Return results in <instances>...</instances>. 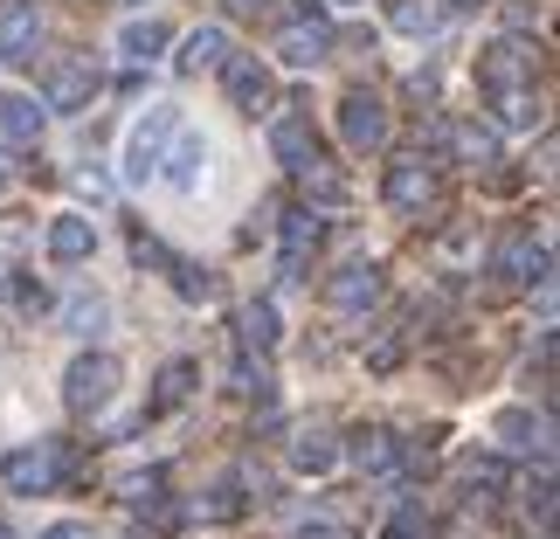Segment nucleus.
I'll return each instance as SVG.
<instances>
[{"label":"nucleus","instance_id":"nucleus-17","mask_svg":"<svg viewBox=\"0 0 560 539\" xmlns=\"http://www.w3.org/2000/svg\"><path fill=\"white\" fill-rule=\"evenodd\" d=\"M118 49L132 62H160L166 56V21H132V28L118 35Z\"/></svg>","mask_w":560,"mask_h":539},{"label":"nucleus","instance_id":"nucleus-35","mask_svg":"<svg viewBox=\"0 0 560 539\" xmlns=\"http://www.w3.org/2000/svg\"><path fill=\"white\" fill-rule=\"evenodd\" d=\"M450 8H485V0H450Z\"/></svg>","mask_w":560,"mask_h":539},{"label":"nucleus","instance_id":"nucleus-13","mask_svg":"<svg viewBox=\"0 0 560 539\" xmlns=\"http://www.w3.org/2000/svg\"><path fill=\"white\" fill-rule=\"evenodd\" d=\"M222 62H229V35H222V28H194V35L180 42L174 70H180V77H201V70H222Z\"/></svg>","mask_w":560,"mask_h":539},{"label":"nucleus","instance_id":"nucleus-20","mask_svg":"<svg viewBox=\"0 0 560 539\" xmlns=\"http://www.w3.org/2000/svg\"><path fill=\"white\" fill-rule=\"evenodd\" d=\"M450 139H457L464 160H499V125H457Z\"/></svg>","mask_w":560,"mask_h":539},{"label":"nucleus","instance_id":"nucleus-12","mask_svg":"<svg viewBox=\"0 0 560 539\" xmlns=\"http://www.w3.org/2000/svg\"><path fill=\"white\" fill-rule=\"evenodd\" d=\"M91 97H97V70H91V56L62 62V70L49 77V104H56V112H83Z\"/></svg>","mask_w":560,"mask_h":539},{"label":"nucleus","instance_id":"nucleus-31","mask_svg":"<svg viewBox=\"0 0 560 539\" xmlns=\"http://www.w3.org/2000/svg\"><path fill=\"white\" fill-rule=\"evenodd\" d=\"M416 532H422V519H416V512H401V519L387 526V539H416Z\"/></svg>","mask_w":560,"mask_h":539},{"label":"nucleus","instance_id":"nucleus-18","mask_svg":"<svg viewBox=\"0 0 560 539\" xmlns=\"http://www.w3.org/2000/svg\"><path fill=\"white\" fill-rule=\"evenodd\" d=\"M353 464L360 470H395V436H387V429H368V436L353 443Z\"/></svg>","mask_w":560,"mask_h":539},{"label":"nucleus","instance_id":"nucleus-2","mask_svg":"<svg viewBox=\"0 0 560 539\" xmlns=\"http://www.w3.org/2000/svg\"><path fill=\"white\" fill-rule=\"evenodd\" d=\"M478 83H485L491 97H512V91H526V83H533V42H520V35L491 42V49L478 56Z\"/></svg>","mask_w":560,"mask_h":539},{"label":"nucleus","instance_id":"nucleus-11","mask_svg":"<svg viewBox=\"0 0 560 539\" xmlns=\"http://www.w3.org/2000/svg\"><path fill=\"white\" fill-rule=\"evenodd\" d=\"M56 478H62V449H21V457H8V484L14 491H56Z\"/></svg>","mask_w":560,"mask_h":539},{"label":"nucleus","instance_id":"nucleus-22","mask_svg":"<svg viewBox=\"0 0 560 539\" xmlns=\"http://www.w3.org/2000/svg\"><path fill=\"white\" fill-rule=\"evenodd\" d=\"M187 387H194V366H187V360H174V366L160 374V395H153V408H160V415H166V408H180V401H187Z\"/></svg>","mask_w":560,"mask_h":539},{"label":"nucleus","instance_id":"nucleus-34","mask_svg":"<svg viewBox=\"0 0 560 539\" xmlns=\"http://www.w3.org/2000/svg\"><path fill=\"white\" fill-rule=\"evenodd\" d=\"M229 8H243V14H249V8H264V0H229Z\"/></svg>","mask_w":560,"mask_h":539},{"label":"nucleus","instance_id":"nucleus-37","mask_svg":"<svg viewBox=\"0 0 560 539\" xmlns=\"http://www.w3.org/2000/svg\"><path fill=\"white\" fill-rule=\"evenodd\" d=\"M0 291H8V277H0Z\"/></svg>","mask_w":560,"mask_h":539},{"label":"nucleus","instance_id":"nucleus-3","mask_svg":"<svg viewBox=\"0 0 560 539\" xmlns=\"http://www.w3.org/2000/svg\"><path fill=\"white\" fill-rule=\"evenodd\" d=\"M112 387H118V360L112 353H83V360H70V374H62V401L83 415V408L112 401Z\"/></svg>","mask_w":560,"mask_h":539},{"label":"nucleus","instance_id":"nucleus-29","mask_svg":"<svg viewBox=\"0 0 560 539\" xmlns=\"http://www.w3.org/2000/svg\"><path fill=\"white\" fill-rule=\"evenodd\" d=\"M235 505H243V499H235V478H222V484H214V499H208V519H229Z\"/></svg>","mask_w":560,"mask_h":539},{"label":"nucleus","instance_id":"nucleus-16","mask_svg":"<svg viewBox=\"0 0 560 539\" xmlns=\"http://www.w3.org/2000/svg\"><path fill=\"white\" fill-rule=\"evenodd\" d=\"M42 139V104L35 97H0V145H35Z\"/></svg>","mask_w":560,"mask_h":539},{"label":"nucleus","instance_id":"nucleus-5","mask_svg":"<svg viewBox=\"0 0 560 539\" xmlns=\"http://www.w3.org/2000/svg\"><path fill=\"white\" fill-rule=\"evenodd\" d=\"M270 153L291 166V174H312L318 166V132H312V118L305 112H284L270 125Z\"/></svg>","mask_w":560,"mask_h":539},{"label":"nucleus","instance_id":"nucleus-1","mask_svg":"<svg viewBox=\"0 0 560 539\" xmlns=\"http://www.w3.org/2000/svg\"><path fill=\"white\" fill-rule=\"evenodd\" d=\"M174 132H180V112L174 104H153L139 125H132V139H125V180H153L160 174V160H166V145H174Z\"/></svg>","mask_w":560,"mask_h":539},{"label":"nucleus","instance_id":"nucleus-32","mask_svg":"<svg viewBox=\"0 0 560 539\" xmlns=\"http://www.w3.org/2000/svg\"><path fill=\"white\" fill-rule=\"evenodd\" d=\"M42 539H91V526H77V519H62V526H49Z\"/></svg>","mask_w":560,"mask_h":539},{"label":"nucleus","instance_id":"nucleus-30","mask_svg":"<svg viewBox=\"0 0 560 539\" xmlns=\"http://www.w3.org/2000/svg\"><path fill=\"white\" fill-rule=\"evenodd\" d=\"M77 187L91 194V201H112V180H104V174H77Z\"/></svg>","mask_w":560,"mask_h":539},{"label":"nucleus","instance_id":"nucleus-25","mask_svg":"<svg viewBox=\"0 0 560 539\" xmlns=\"http://www.w3.org/2000/svg\"><path fill=\"white\" fill-rule=\"evenodd\" d=\"M395 28L429 35V28H436V8H422V0H395Z\"/></svg>","mask_w":560,"mask_h":539},{"label":"nucleus","instance_id":"nucleus-9","mask_svg":"<svg viewBox=\"0 0 560 539\" xmlns=\"http://www.w3.org/2000/svg\"><path fill=\"white\" fill-rule=\"evenodd\" d=\"M326 49H332V28H326L318 14H312V21H291V28L277 35V56H284L291 70H312V62L326 56Z\"/></svg>","mask_w":560,"mask_h":539},{"label":"nucleus","instance_id":"nucleus-27","mask_svg":"<svg viewBox=\"0 0 560 539\" xmlns=\"http://www.w3.org/2000/svg\"><path fill=\"white\" fill-rule=\"evenodd\" d=\"M464 484H470V491H478V484L499 491V484H505V464H499V457H470V464H464Z\"/></svg>","mask_w":560,"mask_h":539},{"label":"nucleus","instance_id":"nucleus-4","mask_svg":"<svg viewBox=\"0 0 560 539\" xmlns=\"http://www.w3.org/2000/svg\"><path fill=\"white\" fill-rule=\"evenodd\" d=\"M35 49H42L35 0H0V62H35Z\"/></svg>","mask_w":560,"mask_h":539},{"label":"nucleus","instance_id":"nucleus-33","mask_svg":"<svg viewBox=\"0 0 560 539\" xmlns=\"http://www.w3.org/2000/svg\"><path fill=\"white\" fill-rule=\"evenodd\" d=\"M298 539H347L339 526H298Z\"/></svg>","mask_w":560,"mask_h":539},{"label":"nucleus","instance_id":"nucleus-21","mask_svg":"<svg viewBox=\"0 0 560 539\" xmlns=\"http://www.w3.org/2000/svg\"><path fill=\"white\" fill-rule=\"evenodd\" d=\"M312 243H318V222H312V214H284V263H291V270L305 263Z\"/></svg>","mask_w":560,"mask_h":539},{"label":"nucleus","instance_id":"nucleus-8","mask_svg":"<svg viewBox=\"0 0 560 539\" xmlns=\"http://www.w3.org/2000/svg\"><path fill=\"white\" fill-rule=\"evenodd\" d=\"M222 83H229V104H235V112H264V104H270V70L256 56H229L222 62Z\"/></svg>","mask_w":560,"mask_h":539},{"label":"nucleus","instance_id":"nucleus-15","mask_svg":"<svg viewBox=\"0 0 560 539\" xmlns=\"http://www.w3.org/2000/svg\"><path fill=\"white\" fill-rule=\"evenodd\" d=\"M91 249H97V229L83 222V214H56L49 222V256L56 263H83Z\"/></svg>","mask_w":560,"mask_h":539},{"label":"nucleus","instance_id":"nucleus-19","mask_svg":"<svg viewBox=\"0 0 560 539\" xmlns=\"http://www.w3.org/2000/svg\"><path fill=\"white\" fill-rule=\"evenodd\" d=\"M291 464H298V470H312V478H318V470H332V464H339V443H332V436H298Z\"/></svg>","mask_w":560,"mask_h":539},{"label":"nucleus","instance_id":"nucleus-10","mask_svg":"<svg viewBox=\"0 0 560 539\" xmlns=\"http://www.w3.org/2000/svg\"><path fill=\"white\" fill-rule=\"evenodd\" d=\"M160 174L174 180L180 194H194V187H201V174H208V139L201 132H174V153L160 160Z\"/></svg>","mask_w":560,"mask_h":539},{"label":"nucleus","instance_id":"nucleus-23","mask_svg":"<svg viewBox=\"0 0 560 539\" xmlns=\"http://www.w3.org/2000/svg\"><path fill=\"white\" fill-rule=\"evenodd\" d=\"M62 318H70L77 339H97L104 332V297H70V312H62Z\"/></svg>","mask_w":560,"mask_h":539},{"label":"nucleus","instance_id":"nucleus-28","mask_svg":"<svg viewBox=\"0 0 560 539\" xmlns=\"http://www.w3.org/2000/svg\"><path fill=\"white\" fill-rule=\"evenodd\" d=\"M174 284L187 297H214V277H201V263H174Z\"/></svg>","mask_w":560,"mask_h":539},{"label":"nucleus","instance_id":"nucleus-36","mask_svg":"<svg viewBox=\"0 0 560 539\" xmlns=\"http://www.w3.org/2000/svg\"><path fill=\"white\" fill-rule=\"evenodd\" d=\"M332 8H353V0H332Z\"/></svg>","mask_w":560,"mask_h":539},{"label":"nucleus","instance_id":"nucleus-26","mask_svg":"<svg viewBox=\"0 0 560 539\" xmlns=\"http://www.w3.org/2000/svg\"><path fill=\"white\" fill-rule=\"evenodd\" d=\"M499 436L505 443H533V436H547V422H533L526 408H512V415H499Z\"/></svg>","mask_w":560,"mask_h":539},{"label":"nucleus","instance_id":"nucleus-24","mask_svg":"<svg viewBox=\"0 0 560 539\" xmlns=\"http://www.w3.org/2000/svg\"><path fill=\"white\" fill-rule=\"evenodd\" d=\"M243 339H249L256 353H270V347H277V312H270V305H249V312H243Z\"/></svg>","mask_w":560,"mask_h":539},{"label":"nucleus","instance_id":"nucleus-14","mask_svg":"<svg viewBox=\"0 0 560 539\" xmlns=\"http://www.w3.org/2000/svg\"><path fill=\"white\" fill-rule=\"evenodd\" d=\"M326 297H332L339 312H360V305H374V297H381V270H374V263H347V270H339L332 284H326Z\"/></svg>","mask_w":560,"mask_h":539},{"label":"nucleus","instance_id":"nucleus-6","mask_svg":"<svg viewBox=\"0 0 560 539\" xmlns=\"http://www.w3.org/2000/svg\"><path fill=\"white\" fill-rule=\"evenodd\" d=\"M429 201H436V174H429L422 160H395V166H387V208H395V214H422Z\"/></svg>","mask_w":560,"mask_h":539},{"label":"nucleus","instance_id":"nucleus-7","mask_svg":"<svg viewBox=\"0 0 560 539\" xmlns=\"http://www.w3.org/2000/svg\"><path fill=\"white\" fill-rule=\"evenodd\" d=\"M339 132H347V145H353V153H374V145L387 139V112H381V97L353 91L347 104H339Z\"/></svg>","mask_w":560,"mask_h":539}]
</instances>
